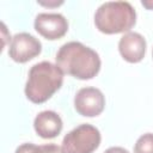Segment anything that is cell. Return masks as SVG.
I'll use <instances>...</instances> for the list:
<instances>
[{"label": "cell", "mask_w": 153, "mask_h": 153, "mask_svg": "<svg viewBox=\"0 0 153 153\" xmlns=\"http://www.w3.org/2000/svg\"><path fill=\"white\" fill-rule=\"evenodd\" d=\"M55 60L63 73L80 80L94 78L102 65L97 51L75 41L65 43L59 49Z\"/></svg>", "instance_id": "obj_1"}, {"label": "cell", "mask_w": 153, "mask_h": 153, "mask_svg": "<svg viewBox=\"0 0 153 153\" xmlns=\"http://www.w3.org/2000/svg\"><path fill=\"white\" fill-rule=\"evenodd\" d=\"M62 82L63 72L57 65L49 61L38 62L29 71L25 84V96L30 102L42 104L61 88Z\"/></svg>", "instance_id": "obj_2"}, {"label": "cell", "mask_w": 153, "mask_h": 153, "mask_svg": "<svg viewBox=\"0 0 153 153\" xmlns=\"http://www.w3.org/2000/svg\"><path fill=\"white\" fill-rule=\"evenodd\" d=\"M136 23V12L127 1H108L94 13L96 27L106 35L128 32Z\"/></svg>", "instance_id": "obj_3"}, {"label": "cell", "mask_w": 153, "mask_h": 153, "mask_svg": "<svg viewBox=\"0 0 153 153\" xmlns=\"http://www.w3.org/2000/svg\"><path fill=\"white\" fill-rule=\"evenodd\" d=\"M100 131L92 124H80L62 140L63 153H93L100 145Z\"/></svg>", "instance_id": "obj_4"}, {"label": "cell", "mask_w": 153, "mask_h": 153, "mask_svg": "<svg viewBox=\"0 0 153 153\" xmlns=\"http://www.w3.org/2000/svg\"><path fill=\"white\" fill-rule=\"evenodd\" d=\"M41 51V42L27 32H19L14 35L8 48L10 57L18 63H25L32 60L33 57L38 56Z\"/></svg>", "instance_id": "obj_5"}, {"label": "cell", "mask_w": 153, "mask_h": 153, "mask_svg": "<svg viewBox=\"0 0 153 153\" xmlns=\"http://www.w3.org/2000/svg\"><path fill=\"white\" fill-rule=\"evenodd\" d=\"M74 108L81 116H98L105 108V97L99 88L82 87L76 92L74 97Z\"/></svg>", "instance_id": "obj_6"}, {"label": "cell", "mask_w": 153, "mask_h": 153, "mask_svg": "<svg viewBox=\"0 0 153 153\" xmlns=\"http://www.w3.org/2000/svg\"><path fill=\"white\" fill-rule=\"evenodd\" d=\"M33 25L42 37L50 41L62 38L68 31V22L61 13H39Z\"/></svg>", "instance_id": "obj_7"}, {"label": "cell", "mask_w": 153, "mask_h": 153, "mask_svg": "<svg viewBox=\"0 0 153 153\" xmlns=\"http://www.w3.org/2000/svg\"><path fill=\"white\" fill-rule=\"evenodd\" d=\"M118 51L127 62L137 63L146 54V39L139 32H127L120 38Z\"/></svg>", "instance_id": "obj_8"}, {"label": "cell", "mask_w": 153, "mask_h": 153, "mask_svg": "<svg viewBox=\"0 0 153 153\" xmlns=\"http://www.w3.org/2000/svg\"><path fill=\"white\" fill-rule=\"evenodd\" d=\"M63 123L61 117L51 110L41 111L33 121V128L37 135L43 139H54L62 130Z\"/></svg>", "instance_id": "obj_9"}, {"label": "cell", "mask_w": 153, "mask_h": 153, "mask_svg": "<svg viewBox=\"0 0 153 153\" xmlns=\"http://www.w3.org/2000/svg\"><path fill=\"white\" fill-rule=\"evenodd\" d=\"M14 153H63L62 148L55 143L47 145H33V143H23L17 147Z\"/></svg>", "instance_id": "obj_10"}, {"label": "cell", "mask_w": 153, "mask_h": 153, "mask_svg": "<svg viewBox=\"0 0 153 153\" xmlns=\"http://www.w3.org/2000/svg\"><path fill=\"white\" fill-rule=\"evenodd\" d=\"M134 153H153V134L152 133H146L136 140L134 145Z\"/></svg>", "instance_id": "obj_11"}, {"label": "cell", "mask_w": 153, "mask_h": 153, "mask_svg": "<svg viewBox=\"0 0 153 153\" xmlns=\"http://www.w3.org/2000/svg\"><path fill=\"white\" fill-rule=\"evenodd\" d=\"M104 153H129L126 148H123V147H118V146H115V147H110V148H108Z\"/></svg>", "instance_id": "obj_12"}, {"label": "cell", "mask_w": 153, "mask_h": 153, "mask_svg": "<svg viewBox=\"0 0 153 153\" xmlns=\"http://www.w3.org/2000/svg\"><path fill=\"white\" fill-rule=\"evenodd\" d=\"M38 4L42 5V6H48V7H56V6L62 5L63 1H48V2H45V1H38Z\"/></svg>", "instance_id": "obj_13"}, {"label": "cell", "mask_w": 153, "mask_h": 153, "mask_svg": "<svg viewBox=\"0 0 153 153\" xmlns=\"http://www.w3.org/2000/svg\"><path fill=\"white\" fill-rule=\"evenodd\" d=\"M141 4L147 10H153V1H141Z\"/></svg>", "instance_id": "obj_14"}, {"label": "cell", "mask_w": 153, "mask_h": 153, "mask_svg": "<svg viewBox=\"0 0 153 153\" xmlns=\"http://www.w3.org/2000/svg\"><path fill=\"white\" fill-rule=\"evenodd\" d=\"M152 56H153V50H152Z\"/></svg>", "instance_id": "obj_15"}]
</instances>
